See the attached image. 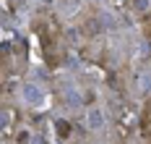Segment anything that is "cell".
Segmentation results:
<instances>
[{"mask_svg": "<svg viewBox=\"0 0 151 144\" xmlns=\"http://www.w3.org/2000/svg\"><path fill=\"white\" fill-rule=\"evenodd\" d=\"M45 100V89L39 84H24V102L26 105H42Z\"/></svg>", "mask_w": 151, "mask_h": 144, "instance_id": "cell-1", "label": "cell"}, {"mask_svg": "<svg viewBox=\"0 0 151 144\" xmlns=\"http://www.w3.org/2000/svg\"><path fill=\"white\" fill-rule=\"evenodd\" d=\"M104 113L99 110V108H91L89 113H86V126L91 128V131H99V128H104Z\"/></svg>", "mask_w": 151, "mask_h": 144, "instance_id": "cell-2", "label": "cell"}, {"mask_svg": "<svg viewBox=\"0 0 151 144\" xmlns=\"http://www.w3.org/2000/svg\"><path fill=\"white\" fill-rule=\"evenodd\" d=\"M133 11H136V13H149L151 11V0H133Z\"/></svg>", "mask_w": 151, "mask_h": 144, "instance_id": "cell-3", "label": "cell"}, {"mask_svg": "<svg viewBox=\"0 0 151 144\" xmlns=\"http://www.w3.org/2000/svg\"><path fill=\"white\" fill-rule=\"evenodd\" d=\"M138 87H141L143 92H151V73H141V76H138Z\"/></svg>", "mask_w": 151, "mask_h": 144, "instance_id": "cell-4", "label": "cell"}, {"mask_svg": "<svg viewBox=\"0 0 151 144\" xmlns=\"http://www.w3.org/2000/svg\"><path fill=\"white\" fill-rule=\"evenodd\" d=\"M16 142H18V144H26V142H29V131H18Z\"/></svg>", "mask_w": 151, "mask_h": 144, "instance_id": "cell-5", "label": "cell"}, {"mask_svg": "<svg viewBox=\"0 0 151 144\" xmlns=\"http://www.w3.org/2000/svg\"><path fill=\"white\" fill-rule=\"evenodd\" d=\"M8 126H11V113L5 110L3 113V128H8Z\"/></svg>", "mask_w": 151, "mask_h": 144, "instance_id": "cell-6", "label": "cell"}, {"mask_svg": "<svg viewBox=\"0 0 151 144\" xmlns=\"http://www.w3.org/2000/svg\"><path fill=\"white\" fill-rule=\"evenodd\" d=\"M58 131H63V134H68L70 128H68V123H65V121H58Z\"/></svg>", "mask_w": 151, "mask_h": 144, "instance_id": "cell-7", "label": "cell"}, {"mask_svg": "<svg viewBox=\"0 0 151 144\" xmlns=\"http://www.w3.org/2000/svg\"><path fill=\"white\" fill-rule=\"evenodd\" d=\"M42 3H52V0H42Z\"/></svg>", "mask_w": 151, "mask_h": 144, "instance_id": "cell-8", "label": "cell"}]
</instances>
